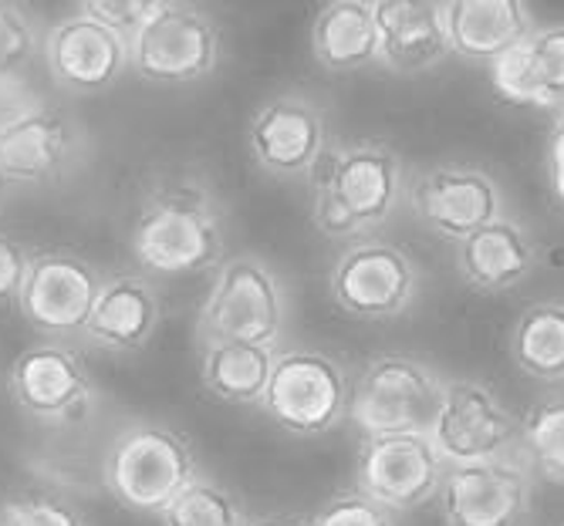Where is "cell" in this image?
<instances>
[{"mask_svg":"<svg viewBox=\"0 0 564 526\" xmlns=\"http://www.w3.org/2000/svg\"><path fill=\"white\" fill-rule=\"evenodd\" d=\"M247 526H307V523L297 519V516H291V513H268V516L250 519Z\"/></svg>","mask_w":564,"mask_h":526,"instance_id":"35","label":"cell"},{"mask_svg":"<svg viewBox=\"0 0 564 526\" xmlns=\"http://www.w3.org/2000/svg\"><path fill=\"white\" fill-rule=\"evenodd\" d=\"M507 351L534 382H564V300H538L514 321Z\"/></svg>","mask_w":564,"mask_h":526,"instance_id":"25","label":"cell"},{"mask_svg":"<svg viewBox=\"0 0 564 526\" xmlns=\"http://www.w3.org/2000/svg\"><path fill=\"white\" fill-rule=\"evenodd\" d=\"M288 328V287L268 260L253 253L224 256L196 314V338L250 341L281 348Z\"/></svg>","mask_w":564,"mask_h":526,"instance_id":"4","label":"cell"},{"mask_svg":"<svg viewBox=\"0 0 564 526\" xmlns=\"http://www.w3.org/2000/svg\"><path fill=\"white\" fill-rule=\"evenodd\" d=\"M163 325V297L149 274H109L101 281L95 307L78 335V341L91 351L129 358L152 344Z\"/></svg>","mask_w":564,"mask_h":526,"instance_id":"18","label":"cell"},{"mask_svg":"<svg viewBox=\"0 0 564 526\" xmlns=\"http://www.w3.org/2000/svg\"><path fill=\"white\" fill-rule=\"evenodd\" d=\"M250 160L274 179H312L328 145L325 109L301 91L264 101L247 129Z\"/></svg>","mask_w":564,"mask_h":526,"instance_id":"14","label":"cell"},{"mask_svg":"<svg viewBox=\"0 0 564 526\" xmlns=\"http://www.w3.org/2000/svg\"><path fill=\"white\" fill-rule=\"evenodd\" d=\"M44 31L28 0H0V78L28 75L41 58Z\"/></svg>","mask_w":564,"mask_h":526,"instance_id":"28","label":"cell"},{"mask_svg":"<svg viewBox=\"0 0 564 526\" xmlns=\"http://www.w3.org/2000/svg\"><path fill=\"white\" fill-rule=\"evenodd\" d=\"M166 0H75V8L101 24H109L132 37L152 14H156Z\"/></svg>","mask_w":564,"mask_h":526,"instance_id":"31","label":"cell"},{"mask_svg":"<svg viewBox=\"0 0 564 526\" xmlns=\"http://www.w3.org/2000/svg\"><path fill=\"white\" fill-rule=\"evenodd\" d=\"M487 68L500 101L518 109H564V21L534 24Z\"/></svg>","mask_w":564,"mask_h":526,"instance_id":"19","label":"cell"},{"mask_svg":"<svg viewBox=\"0 0 564 526\" xmlns=\"http://www.w3.org/2000/svg\"><path fill=\"white\" fill-rule=\"evenodd\" d=\"M351 379L345 368L312 348L278 351L274 372L261 402L271 423L297 439L325 436L348 418Z\"/></svg>","mask_w":564,"mask_h":526,"instance_id":"8","label":"cell"},{"mask_svg":"<svg viewBox=\"0 0 564 526\" xmlns=\"http://www.w3.org/2000/svg\"><path fill=\"white\" fill-rule=\"evenodd\" d=\"M544 176L551 199L564 209V109H557L554 125L547 132V149H544Z\"/></svg>","mask_w":564,"mask_h":526,"instance_id":"34","label":"cell"},{"mask_svg":"<svg viewBox=\"0 0 564 526\" xmlns=\"http://www.w3.org/2000/svg\"><path fill=\"white\" fill-rule=\"evenodd\" d=\"M278 351L281 348H264L250 341H203L199 385L217 402L261 408Z\"/></svg>","mask_w":564,"mask_h":526,"instance_id":"24","label":"cell"},{"mask_svg":"<svg viewBox=\"0 0 564 526\" xmlns=\"http://www.w3.org/2000/svg\"><path fill=\"white\" fill-rule=\"evenodd\" d=\"M31 253H34V250H28L18 237L0 233V307L18 300L21 284H24V277H28Z\"/></svg>","mask_w":564,"mask_h":526,"instance_id":"32","label":"cell"},{"mask_svg":"<svg viewBox=\"0 0 564 526\" xmlns=\"http://www.w3.org/2000/svg\"><path fill=\"white\" fill-rule=\"evenodd\" d=\"M443 379L409 354H376L351 379L348 418L362 436L426 432L443 398Z\"/></svg>","mask_w":564,"mask_h":526,"instance_id":"6","label":"cell"},{"mask_svg":"<svg viewBox=\"0 0 564 526\" xmlns=\"http://www.w3.org/2000/svg\"><path fill=\"white\" fill-rule=\"evenodd\" d=\"M521 452L541 480L564 486V395L538 398L524 412Z\"/></svg>","mask_w":564,"mask_h":526,"instance_id":"26","label":"cell"},{"mask_svg":"<svg viewBox=\"0 0 564 526\" xmlns=\"http://www.w3.org/2000/svg\"><path fill=\"white\" fill-rule=\"evenodd\" d=\"M307 526H395V513L366 496L362 490H345L325 506H318Z\"/></svg>","mask_w":564,"mask_h":526,"instance_id":"30","label":"cell"},{"mask_svg":"<svg viewBox=\"0 0 564 526\" xmlns=\"http://www.w3.org/2000/svg\"><path fill=\"white\" fill-rule=\"evenodd\" d=\"M132 72L149 85H193L217 72L224 31L193 0H166L132 37Z\"/></svg>","mask_w":564,"mask_h":526,"instance_id":"7","label":"cell"},{"mask_svg":"<svg viewBox=\"0 0 564 526\" xmlns=\"http://www.w3.org/2000/svg\"><path fill=\"white\" fill-rule=\"evenodd\" d=\"M8 392L34 426L72 429L98 408V385L82 351L65 338H41L18 351L8 372Z\"/></svg>","mask_w":564,"mask_h":526,"instance_id":"5","label":"cell"},{"mask_svg":"<svg viewBox=\"0 0 564 526\" xmlns=\"http://www.w3.org/2000/svg\"><path fill=\"white\" fill-rule=\"evenodd\" d=\"M312 55L328 72H358L379 65L372 0H328L312 21Z\"/></svg>","mask_w":564,"mask_h":526,"instance_id":"23","label":"cell"},{"mask_svg":"<svg viewBox=\"0 0 564 526\" xmlns=\"http://www.w3.org/2000/svg\"><path fill=\"white\" fill-rule=\"evenodd\" d=\"M101 281L106 274L72 250H34L14 307L34 335L75 341L95 307Z\"/></svg>","mask_w":564,"mask_h":526,"instance_id":"12","label":"cell"},{"mask_svg":"<svg viewBox=\"0 0 564 526\" xmlns=\"http://www.w3.org/2000/svg\"><path fill=\"white\" fill-rule=\"evenodd\" d=\"M0 526H88V519L65 493L28 486L0 500Z\"/></svg>","mask_w":564,"mask_h":526,"instance_id":"29","label":"cell"},{"mask_svg":"<svg viewBox=\"0 0 564 526\" xmlns=\"http://www.w3.org/2000/svg\"><path fill=\"white\" fill-rule=\"evenodd\" d=\"M227 233L217 199L189 179L152 186L129 230V253L149 277H193L224 260Z\"/></svg>","mask_w":564,"mask_h":526,"instance_id":"1","label":"cell"},{"mask_svg":"<svg viewBox=\"0 0 564 526\" xmlns=\"http://www.w3.org/2000/svg\"><path fill=\"white\" fill-rule=\"evenodd\" d=\"M405 193L420 223L449 243H459L507 213L497 179L474 166H433L413 176Z\"/></svg>","mask_w":564,"mask_h":526,"instance_id":"17","label":"cell"},{"mask_svg":"<svg viewBox=\"0 0 564 526\" xmlns=\"http://www.w3.org/2000/svg\"><path fill=\"white\" fill-rule=\"evenodd\" d=\"M446 462L426 432H379L362 436L355 459L358 490L392 513H409L440 493Z\"/></svg>","mask_w":564,"mask_h":526,"instance_id":"16","label":"cell"},{"mask_svg":"<svg viewBox=\"0 0 564 526\" xmlns=\"http://www.w3.org/2000/svg\"><path fill=\"white\" fill-rule=\"evenodd\" d=\"M163 526H247L243 503L214 476H199L160 513Z\"/></svg>","mask_w":564,"mask_h":526,"instance_id":"27","label":"cell"},{"mask_svg":"<svg viewBox=\"0 0 564 526\" xmlns=\"http://www.w3.org/2000/svg\"><path fill=\"white\" fill-rule=\"evenodd\" d=\"M332 300L358 321H389L413 307L420 294V267L402 246L389 240H355L335 260Z\"/></svg>","mask_w":564,"mask_h":526,"instance_id":"11","label":"cell"},{"mask_svg":"<svg viewBox=\"0 0 564 526\" xmlns=\"http://www.w3.org/2000/svg\"><path fill=\"white\" fill-rule=\"evenodd\" d=\"M402 193V160L386 142L328 149L312 176V223L332 240H366L395 217Z\"/></svg>","mask_w":564,"mask_h":526,"instance_id":"2","label":"cell"},{"mask_svg":"<svg viewBox=\"0 0 564 526\" xmlns=\"http://www.w3.org/2000/svg\"><path fill=\"white\" fill-rule=\"evenodd\" d=\"M88 129L51 98L0 132V176L11 189L62 186L88 166Z\"/></svg>","mask_w":564,"mask_h":526,"instance_id":"9","label":"cell"},{"mask_svg":"<svg viewBox=\"0 0 564 526\" xmlns=\"http://www.w3.org/2000/svg\"><path fill=\"white\" fill-rule=\"evenodd\" d=\"M41 62L55 88L68 95H98L119 85L132 68V44L122 31L75 11L47 24Z\"/></svg>","mask_w":564,"mask_h":526,"instance_id":"15","label":"cell"},{"mask_svg":"<svg viewBox=\"0 0 564 526\" xmlns=\"http://www.w3.org/2000/svg\"><path fill=\"white\" fill-rule=\"evenodd\" d=\"M531 496L534 469L518 452L446 465L436 493L446 526H521Z\"/></svg>","mask_w":564,"mask_h":526,"instance_id":"13","label":"cell"},{"mask_svg":"<svg viewBox=\"0 0 564 526\" xmlns=\"http://www.w3.org/2000/svg\"><path fill=\"white\" fill-rule=\"evenodd\" d=\"M8 189H11V186H8V179H4V176H0V202H4V196H8Z\"/></svg>","mask_w":564,"mask_h":526,"instance_id":"36","label":"cell"},{"mask_svg":"<svg viewBox=\"0 0 564 526\" xmlns=\"http://www.w3.org/2000/svg\"><path fill=\"white\" fill-rule=\"evenodd\" d=\"M538 267V246L514 217H497L456 243V274L474 294L494 297L521 287Z\"/></svg>","mask_w":564,"mask_h":526,"instance_id":"21","label":"cell"},{"mask_svg":"<svg viewBox=\"0 0 564 526\" xmlns=\"http://www.w3.org/2000/svg\"><path fill=\"white\" fill-rule=\"evenodd\" d=\"M446 34L456 58L490 65L534 31L528 0H443Z\"/></svg>","mask_w":564,"mask_h":526,"instance_id":"22","label":"cell"},{"mask_svg":"<svg viewBox=\"0 0 564 526\" xmlns=\"http://www.w3.org/2000/svg\"><path fill=\"white\" fill-rule=\"evenodd\" d=\"M44 98L47 95L41 88H34V81L28 75H8V78H0V132H4L8 125H14L31 109H37Z\"/></svg>","mask_w":564,"mask_h":526,"instance_id":"33","label":"cell"},{"mask_svg":"<svg viewBox=\"0 0 564 526\" xmlns=\"http://www.w3.org/2000/svg\"><path fill=\"white\" fill-rule=\"evenodd\" d=\"M372 14L379 65L399 75H420L453 55L443 0H372Z\"/></svg>","mask_w":564,"mask_h":526,"instance_id":"20","label":"cell"},{"mask_svg":"<svg viewBox=\"0 0 564 526\" xmlns=\"http://www.w3.org/2000/svg\"><path fill=\"white\" fill-rule=\"evenodd\" d=\"M199 472L193 442L156 418L126 423L101 456V486L139 516H160Z\"/></svg>","mask_w":564,"mask_h":526,"instance_id":"3","label":"cell"},{"mask_svg":"<svg viewBox=\"0 0 564 526\" xmlns=\"http://www.w3.org/2000/svg\"><path fill=\"white\" fill-rule=\"evenodd\" d=\"M446 465L521 452V423L480 379H449L426 429Z\"/></svg>","mask_w":564,"mask_h":526,"instance_id":"10","label":"cell"}]
</instances>
